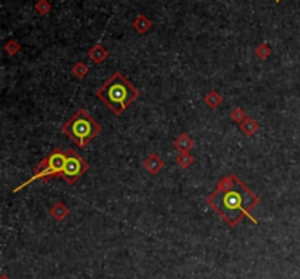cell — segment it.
Segmentation results:
<instances>
[{"instance_id": "obj_2", "label": "cell", "mask_w": 300, "mask_h": 279, "mask_svg": "<svg viewBox=\"0 0 300 279\" xmlns=\"http://www.w3.org/2000/svg\"><path fill=\"white\" fill-rule=\"evenodd\" d=\"M98 124L93 122L85 111H79L64 126V132L81 146L85 145L91 138H94L98 133Z\"/></svg>"}, {"instance_id": "obj_1", "label": "cell", "mask_w": 300, "mask_h": 279, "mask_svg": "<svg viewBox=\"0 0 300 279\" xmlns=\"http://www.w3.org/2000/svg\"><path fill=\"white\" fill-rule=\"evenodd\" d=\"M135 94L136 92L133 91V88L120 73H116L113 78H110L98 91V95L114 111L123 110L135 98Z\"/></svg>"}, {"instance_id": "obj_5", "label": "cell", "mask_w": 300, "mask_h": 279, "mask_svg": "<svg viewBox=\"0 0 300 279\" xmlns=\"http://www.w3.org/2000/svg\"><path fill=\"white\" fill-rule=\"evenodd\" d=\"M82 161L77 156V155H67L66 158V164H64V168L62 171V174L67 178V180H73L77 178L81 172H82Z\"/></svg>"}, {"instance_id": "obj_4", "label": "cell", "mask_w": 300, "mask_h": 279, "mask_svg": "<svg viewBox=\"0 0 300 279\" xmlns=\"http://www.w3.org/2000/svg\"><path fill=\"white\" fill-rule=\"evenodd\" d=\"M66 158H67V155L62 154L60 151L54 152V154L48 158L47 167H46L44 170H41L34 178H37V177H46V175H53V174L62 172L63 168H64V164H66Z\"/></svg>"}, {"instance_id": "obj_6", "label": "cell", "mask_w": 300, "mask_h": 279, "mask_svg": "<svg viewBox=\"0 0 300 279\" xmlns=\"http://www.w3.org/2000/svg\"><path fill=\"white\" fill-rule=\"evenodd\" d=\"M135 28L141 32H145L148 28H149V21L145 18V16H139L136 21H135Z\"/></svg>"}, {"instance_id": "obj_3", "label": "cell", "mask_w": 300, "mask_h": 279, "mask_svg": "<svg viewBox=\"0 0 300 279\" xmlns=\"http://www.w3.org/2000/svg\"><path fill=\"white\" fill-rule=\"evenodd\" d=\"M245 202L248 203V199H245L240 192L229 190L221 196L220 205H215V208L229 221H237L243 214H246Z\"/></svg>"}, {"instance_id": "obj_7", "label": "cell", "mask_w": 300, "mask_h": 279, "mask_svg": "<svg viewBox=\"0 0 300 279\" xmlns=\"http://www.w3.org/2000/svg\"><path fill=\"white\" fill-rule=\"evenodd\" d=\"M35 8H37V11H38L40 14H43V15L47 14V12L50 11V6H48V3L46 2V0H40Z\"/></svg>"}]
</instances>
